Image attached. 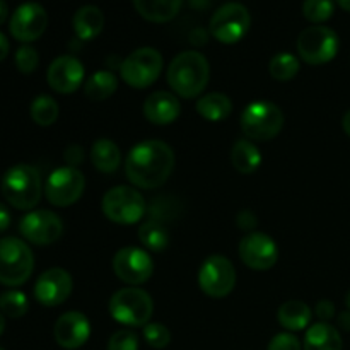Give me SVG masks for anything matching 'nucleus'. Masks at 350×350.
<instances>
[{
	"mask_svg": "<svg viewBox=\"0 0 350 350\" xmlns=\"http://www.w3.org/2000/svg\"><path fill=\"white\" fill-rule=\"evenodd\" d=\"M174 170V152L166 142L146 140L132 147L125 161L126 178L144 190L159 188Z\"/></svg>",
	"mask_w": 350,
	"mask_h": 350,
	"instance_id": "nucleus-1",
	"label": "nucleus"
},
{
	"mask_svg": "<svg viewBox=\"0 0 350 350\" xmlns=\"http://www.w3.org/2000/svg\"><path fill=\"white\" fill-rule=\"evenodd\" d=\"M211 67L207 58L198 51H183L167 67V82L181 98H197L207 88Z\"/></svg>",
	"mask_w": 350,
	"mask_h": 350,
	"instance_id": "nucleus-2",
	"label": "nucleus"
},
{
	"mask_svg": "<svg viewBox=\"0 0 350 350\" xmlns=\"http://www.w3.org/2000/svg\"><path fill=\"white\" fill-rule=\"evenodd\" d=\"M40 171L29 164H16L2 178V193L17 211H33L41 200Z\"/></svg>",
	"mask_w": 350,
	"mask_h": 350,
	"instance_id": "nucleus-3",
	"label": "nucleus"
},
{
	"mask_svg": "<svg viewBox=\"0 0 350 350\" xmlns=\"http://www.w3.org/2000/svg\"><path fill=\"white\" fill-rule=\"evenodd\" d=\"M109 314L125 327H146L152 317L154 304L149 293L139 287H125L109 299Z\"/></svg>",
	"mask_w": 350,
	"mask_h": 350,
	"instance_id": "nucleus-4",
	"label": "nucleus"
},
{
	"mask_svg": "<svg viewBox=\"0 0 350 350\" xmlns=\"http://www.w3.org/2000/svg\"><path fill=\"white\" fill-rule=\"evenodd\" d=\"M34 269L29 246L17 238L0 239V282L3 286H23Z\"/></svg>",
	"mask_w": 350,
	"mask_h": 350,
	"instance_id": "nucleus-5",
	"label": "nucleus"
},
{
	"mask_svg": "<svg viewBox=\"0 0 350 350\" xmlns=\"http://www.w3.org/2000/svg\"><path fill=\"white\" fill-rule=\"evenodd\" d=\"M284 126V113L270 101H255L241 115V130L252 140L267 142L275 139Z\"/></svg>",
	"mask_w": 350,
	"mask_h": 350,
	"instance_id": "nucleus-6",
	"label": "nucleus"
},
{
	"mask_svg": "<svg viewBox=\"0 0 350 350\" xmlns=\"http://www.w3.org/2000/svg\"><path fill=\"white\" fill-rule=\"evenodd\" d=\"M103 214L116 224L130 226L139 222L146 215V198L130 187H115L103 197Z\"/></svg>",
	"mask_w": 350,
	"mask_h": 350,
	"instance_id": "nucleus-7",
	"label": "nucleus"
},
{
	"mask_svg": "<svg viewBox=\"0 0 350 350\" xmlns=\"http://www.w3.org/2000/svg\"><path fill=\"white\" fill-rule=\"evenodd\" d=\"M163 64V55L156 48L144 46L132 51L123 60L120 72H122V79L130 88L146 89L159 79Z\"/></svg>",
	"mask_w": 350,
	"mask_h": 350,
	"instance_id": "nucleus-8",
	"label": "nucleus"
},
{
	"mask_svg": "<svg viewBox=\"0 0 350 350\" xmlns=\"http://www.w3.org/2000/svg\"><path fill=\"white\" fill-rule=\"evenodd\" d=\"M250 26L252 17L248 9L239 2H228L214 12L208 31L219 43L234 44L246 36Z\"/></svg>",
	"mask_w": 350,
	"mask_h": 350,
	"instance_id": "nucleus-9",
	"label": "nucleus"
},
{
	"mask_svg": "<svg viewBox=\"0 0 350 350\" xmlns=\"http://www.w3.org/2000/svg\"><path fill=\"white\" fill-rule=\"evenodd\" d=\"M337 33L327 26L306 27L297 38V53L310 65H323L334 60L338 53Z\"/></svg>",
	"mask_w": 350,
	"mask_h": 350,
	"instance_id": "nucleus-10",
	"label": "nucleus"
},
{
	"mask_svg": "<svg viewBox=\"0 0 350 350\" xmlns=\"http://www.w3.org/2000/svg\"><path fill=\"white\" fill-rule=\"evenodd\" d=\"M198 286L214 299H222L236 286V270L231 260L222 255H212L202 263L198 272Z\"/></svg>",
	"mask_w": 350,
	"mask_h": 350,
	"instance_id": "nucleus-11",
	"label": "nucleus"
},
{
	"mask_svg": "<svg viewBox=\"0 0 350 350\" xmlns=\"http://www.w3.org/2000/svg\"><path fill=\"white\" fill-rule=\"evenodd\" d=\"M85 188L84 174L77 167H58L48 176L44 193L48 202L55 207H68L74 205L82 197Z\"/></svg>",
	"mask_w": 350,
	"mask_h": 350,
	"instance_id": "nucleus-12",
	"label": "nucleus"
},
{
	"mask_svg": "<svg viewBox=\"0 0 350 350\" xmlns=\"http://www.w3.org/2000/svg\"><path fill=\"white\" fill-rule=\"evenodd\" d=\"M19 231L26 241L38 246H46L60 239L64 232V222L50 211H33L21 219Z\"/></svg>",
	"mask_w": 350,
	"mask_h": 350,
	"instance_id": "nucleus-13",
	"label": "nucleus"
},
{
	"mask_svg": "<svg viewBox=\"0 0 350 350\" xmlns=\"http://www.w3.org/2000/svg\"><path fill=\"white\" fill-rule=\"evenodd\" d=\"M113 270L122 282L135 287L150 279L154 263L147 252L135 246H126L120 250L113 258Z\"/></svg>",
	"mask_w": 350,
	"mask_h": 350,
	"instance_id": "nucleus-14",
	"label": "nucleus"
},
{
	"mask_svg": "<svg viewBox=\"0 0 350 350\" xmlns=\"http://www.w3.org/2000/svg\"><path fill=\"white\" fill-rule=\"evenodd\" d=\"M48 26V14L38 2H26L14 10L9 31L21 43H31L43 36Z\"/></svg>",
	"mask_w": 350,
	"mask_h": 350,
	"instance_id": "nucleus-15",
	"label": "nucleus"
},
{
	"mask_svg": "<svg viewBox=\"0 0 350 350\" xmlns=\"http://www.w3.org/2000/svg\"><path fill=\"white\" fill-rule=\"evenodd\" d=\"M239 258L253 270H269L279 260V248L270 236L253 231L239 243Z\"/></svg>",
	"mask_w": 350,
	"mask_h": 350,
	"instance_id": "nucleus-16",
	"label": "nucleus"
},
{
	"mask_svg": "<svg viewBox=\"0 0 350 350\" xmlns=\"http://www.w3.org/2000/svg\"><path fill=\"white\" fill-rule=\"evenodd\" d=\"M72 293V277L67 270L55 269L46 270L40 275L34 286V297L40 304L48 308L60 306L68 299Z\"/></svg>",
	"mask_w": 350,
	"mask_h": 350,
	"instance_id": "nucleus-17",
	"label": "nucleus"
},
{
	"mask_svg": "<svg viewBox=\"0 0 350 350\" xmlns=\"http://www.w3.org/2000/svg\"><path fill=\"white\" fill-rule=\"evenodd\" d=\"M48 84L58 94H72L84 81V65L72 55L55 58L48 67Z\"/></svg>",
	"mask_w": 350,
	"mask_h": 350,
	"instance_id": "nucleus-18",
	"label": "nucleus"
},
{
	"mask_svg": "<svg viewBox=\"0 0 350 350\" xmlns=\"http://www.w3.org/2000/svg\"><path fill=\"white\" fill-rule=\"evenodd\" d=\"M91 335V323L81 311H68L62 314L53 327V337L60 347L75 350L88 342Z\"/></svg>",
	"mask_w": 350,
	"mask_h": 350,
	"instance_id": "nucleus-19",
	"label": "nucleus"
},
{
	"mask_svg": "<svg viewBox=\"0 0 350 350\" xmlns=\"http://www.w3.org/2000/svg\"><path fill=\"white\" fill-rule=\"evenodd\" d=\"M180 111L178 98L166 91L154 92L144 103V115L154 125H170L180 116Z\"/></svg>",
	"mask_w": 350,
	"mask_h": 350,
	"instance_id": "nucleus-20",
	"label": "nucleus"
},
{
	"mask_svg": "<svg viewBox=\"0 0 350 350\" xmlns=\"http://www.w3.org/2000/svg\"><path fill=\"white\" fill-rule=\"evenodd\" d=\"M137 12L149 23H170L180 12L183 0H132Z\"/></svg>",
	"mask_w": 350,
	"mask_h": 350,
	"instance_id": "nucleus-21",
	"label": "nucleus"
},
{
	"mask_svg": "<svg viewBox=\"0 0 350 350\" xmlns=\"http://www.w3.org/2000/svg\"><path fill=\"white\" fill-rule=\"evenodd\" d=\"M105 27V14L96 5H84L75 12L74 31L79 40L91 41L101 34Z\"/></svg>",
	"mask_w": 350,
	"mask_h": 350,
	"instance_id": "nucleus-22",
	"label": "nucleus"
},
{
	"mask_svg": "<svg viewBox=\"0 0 350 350\" xmlns=\"http://www.w3.org/2000/svg\"><path fill=\"white\" fill-rule=\"evenodd\" d=\"M304 350H342V337L332 325L314 323L304 335Z\"/></svg>",
	"mask_w": 350,
	"mask_h": 350,
	"instance_id": "nucleus-23",
	"label": "nucleus"
},
{
	"mask_svg": "<svg viewBox=\"0 0 350 350\" xmlns=\"http://www.w3.org/2000/svg\"><path fill=\"white\" fill-rule=\"evenodd\" d=\"M91 161L99 173H115L122 164V152L113 140L99 139L92 144Z\"/></svg>",
	"mask_w": 350,
	"mask_h": 350,
	"instance_id": "nucleus-24",
	"label": "nucleus"
},
{
	"mask_svg": "<svg viewBox=\"0 0 350 350\" xmlns=\"http://www.w3.org/2000/svg\"><path fill=\"white\" fill-rule=\"evenodd\" d=\"M311 317H313L311 308L306 303L297 299L284 303L279 308V313H277L279 323L289 332H301L306 327H310Z\"/></svg>",
	"mask_w": 350,
	"mask_h": 350,
	"instance_id": "nucleus-25",
	"label": "nucleus"
},
{
	"mask_svg": "<svg viewBox=\"0 0 350 350\" xmlns=\"http://www.w3.org/2000/svg\"><path fill=\"white\" fill-rule=\"evenodd\" d=\"M231 163L241 174H252L262 164V154L250 140H238L231 149Z\"/></svg>",
	"mask_w": 350,
	"mask_h": 350,
	"instance_id": "nucleus-26",
	"label": "nucleus"
},
{
	"mask_svg": "<svg viewBox=\"0 0 350 350\" xmlns=\"http://www.w3.org/2000/svg\"><path fill=\"white\" fill-rule=\"evenodd\" d=\"M197 111L202 118L208 120V122H222L231 115L232 103L222 92H211L198 99Z\"/></svg>",
	"mask_w": 350,
	"mask_h": 350,
	"instance_id": "nucleus-27",
	"label": "nucleus"
},
{
	"mask_svg": "<svg viewBox=\"0 0 350 350\" xmlns=\"http://www.w3.org/2000/svg\"><path fill=\"white\" fill-rule=\"evenodd\" d=\"M116 89H118V79L109 70L96 72L85 81L84 85L85 96L91 101H105L115 94Z\"/></svg>",
	"mask_w": 350,
	"mask_h": 350,
	"instance_id": "nucleus-28",
	"label": "nucleus"
},
{
	"mask_svg": "<svg viewBox=\"0 0 350 350\" xmlns=\"http://www.w3.org/2000/svg\"><path fill=\"white\" fill-rule=\"evenodd\" d=\"M139 239L150 252H163L170 245V234L163 222L147 221L139 228Z\"/></svg>",
	"mask_w": 350,
	"mask_h": 350,
	"instance_id": "nucleus-29",
	"label": "nucleus"
},
{
	"mask_svg": "<svg viewBox=\"0 0 350 350\" xmlns=\"http://www.w3.org/2000/svg\"><path fill=\"white\" fill-rule=\"evenodd\" d=\"M299 58L293 53H277L275 57L270 60L269 65V72L275 81L279 82H287V81H293L294 77L297 75L299 72Z\"/></svg>",
	"mask_w": 350,
	"mask_h": 350,
	"instance_id": "nucleus-30",
	"label": "nucleus"
},
{
	"mask_svg": "<svg viewBox=\"0 0 350 350\" xmlns=\"http://www.w3.org/2000/svg\"><path fill=\"white\" fill-rule=\"evenodd\" d=\"M31 118L36 125L50 126L58 118V105L53 98L41 94L31 103Z\"/></svg>",
	"mask_w": 350,
	"mask_h": 350,
	"instance_id": "nucleus-31",
	"label": "nucleus"
},
{
	"mask_svg": "<svg viewBox=\"0 0 350 350\" xmlns=\"http://www.w3.org/2000/svg\"><path fill=\"white\" fill-rule=\"evenodd\" d=\"M29 310L26 294L21 291H7L0 296V313L9 318H21Z\"/></svg>",
	"mask_w": 350,
	"mask_h": 350,
	"instance_id": "nucleus-32",
	"label": "nucleus"
},
{
	"mask_svg": "<svg viewBox=\"0 0 350 350\" xmlns=\"http://www.w3.org/2000/svg\"><path fill=\"white\" fill-rule=\"evenodd\" d=\"M335 12L334 0H304L303 14L310 23H327Z\"/></svg>",
	"mask_w": 350,
	"mask_h": 350,
	"instance_id": "nucleus-33",
	"label": "nucleus"
},
{
	"mask_svg": "<svg viewBox=\"0 0 350 350\" xmlns=\"http://www.w3.org/2000/svg\"><path fill=\"white\" fill-rule=\"evenodd\" d=\"M144 338L152 349H166L171 342V334L164 325L147 323L144 327Z\"/></svg>",
	"mask_w": 350,
	"mask_h": 350,
	"instance_id": "nucleus-34",
	"label": "nucleus"
},
{
	"mask_svg": "<svg viewBox=\"0 0 350 350\" xmlns=\"http://www.w3.org/2000/svg\"><path fill=\"white\" fill-rule=\"evenodd\" d=\"M40 65V55H38L36 48L24 44L16 51V67L17 70L23 74H33Z\"/></svg>",
	"mask_w": 350,
	"mask_h": 350,
	"instance_id": "nucleus-35",
	"label": "nucleus"
},
{
	"mask_svg": "<svg viewBox=\"0 0 350 350\" xmlns=\"http://www.w3.org/2000/svg\"><path fill=\"white\" fill-rule=\"evenodd\" d=\"M108 350H139V338L130 330H118L108 340Z\"/></svg>",
	"mask_w": 350,
	"mask_h": 350,
	"instance_id": "nucleus-36",
	"label": "nucleus"
},
{
	"mask_svg": "<svg viewBox=\"0 0 350 350\" xmlns=\"http://www.w3.org/2000/svg\"><path fill=\"white\" fill-rule=\"evenodd\" d=\"M299 338L294 334H279L270 340L269 350H301Z\"/></svg>",
	"mask_w": 350,
	"mask_h": 350,
	"instance_id": "nucleus-37",
	"label": "nucleus"
},
{
	"mask_svg": "<svg viewBox=\"0 0 350 350\" xmlns=\"http://www.w3.org/2000/svg\"><path fill=\"white\" fill-rule=\"evenodd\" d=\"M314 314H317L323 323H327L328 320H332V318L335 317V304L328 299L320 301V303L317 304V308H314Z\"/></svg>",
	"mask_w": 350,
	"mask_h": 350,
	"instance_id": "nucleus-38",
	"label": "nucleus"
},
{
	"mask_svg": "<svg viewBox=\"0 0 350 350\" xmlns=\"http://www.w3.org/2000/svg\"><path fill=\"white\" fill-rule=\"evenodd\" d=\"M65 161H67L68 166L75 167L79 166V164L82 163V159H84V152H82V147L79 146H70L65 149V154H64Z\"/></svg>",
	"mask_w": 350,
	"mask_h": 350,
	"instance_id": "nucleus-39",
	"label": "nucleus"
},
{
	"mask_svg": "<svg viewBox=\"0 0 350 350\" xmlns=\"http://www.w3.org/2000/svg\"><path fill=\"white\" fill-rule=\"evenodd\" d=\"M238 228L243 231H253L256 228V217L252 211H241L238 214Z\"/></svg>",
	"mask_w": 350,
	"mask_h": 350,
	"instance_id": "nucleus-40",
	"label": "nucleus"
},
{
	"mask_svg": "<svg viewBox=\"0 0 350 350\" xmlns=\"http://www.w3.org/2000/svg\"><path fill=\"white\" fill-rule=\"evenodd\" d=\"M10 226V212L3 204H0V232L7 231Z\"/></svg>",
	"mask_w": 350,
	"mask_h": 350,
	"instance_id": "nucleus-41",
	"label": "nucleus"
},
{
	"mask_svg": "<svg viewBox=\"0 0 350 350\" xmlns=\"http://www.w3.org/2000/svg\"><path fill=\"white\" fill-rule=\"evenodd\" d=\"M9 40L5 38V34L0 33V62L5 60V57L9 55Z\"/></svg>",
	"mask_w": 350,
	"mask_h": 350,
	"instance_id": "nucleus-42",
	"label": "nucleus"
},
{
	"mask_svg": "<svg viewBox=\"0 0 350 350\" xmlns=\"http://www.w3.org/2000/svg\"><path fill=\"white\" fill-rule=\"evenodd\" d=\"M338 325H340V328H344V330L350 332V311L340 313V317H338Z\"/></svg>",
	"mask_w": 350,
	"mask_h": 350,
	"instance_id": "nucleus-43",
	"label": "nucleus"
},
{
	"mask_svg": "<svg viewBox=\"0 0 350 350\" xmlns=\"http://www.w3.org/2000/svg\"><path fill=\"white\" fill-rule=\"evenodd\" d=\"M7 16H9V9H7V3L3 0H0V26L7 21Z\"/></svg>",
	"mask_w": 350,
	"mask_h": 350,
	"instance_id": "nucleus-44",
	"label": "nucleus"
},
{
	"mask_svg": "<svg viewBox=\"0 0 350 350\" xmlns=\"http://www.w3.org/2000/svg\"><path fill=\"white\" fill-rule=\"evenodd\" d=\"M342 126H344V132L350 137V109L344 115V120H342Z\"/></svg>",
	"mask_w": 350,
	"mask_h": 350,
	"instance_id": "nucleus-45",
	"label": "nucleus"
},
{
	"mask_svg": "<svg viewBox=\"0 0 350 350\" xmlns=\"http://www.w3.org/2000/svg\"><path fill=\"white\" fill-rule=\"evenodd\" d=\"M337 3L342 7V9L350 12V0H337Z\"/></svg>",
	"mask_w": 350,
	"mask_h": 350,
	"instance_id": "nucleus-46",
	"label": "nucleus"
},
{
	"mask_svg": "<svg viewBox=\"0 0 350 350\" xmlns=\"http://www.w3.org/2000/svg\"><path fill=\"white\" fill-rule=\"evenodd\" d=\"M3 330H5V318H3V314L0 313V335L3 334Z\"/></svg>",
	"mask_w": 350,
	"mask_h": 350,
	"instance_id": "nucleus-47",
	"label": "nucleus"
},
{
	"mask_svg": "<svg viewBox=\"0 0 350 350\" xmlns=\"http://www.w3.org/2000/svg\"><path fill=\"white\" fill-rule=\"evenodd\" d=\"M345 303H347V308H349V311H350V291L347 293V297H345Z\"/></svg>",
	"mask_w": 350,
	"mask_h": 350,
	"instance_id": "nucleus-48",
	"label": "nucleus"
},
{
	"mask_svg": "<svg viewBox=\"0 0 350 350\" xmlns=\"http://www.w3.org/2000/svg\"><path fill=\"white\" fill-rule=\"evenodd\" d=\"M0 350H3V349H0Z\"/></svg>",
	"mask_w": 350,
	"mask_h": 350,
	"instance_id": "nucleus-49",
	"label": "nucleus"
}]
</instances>
